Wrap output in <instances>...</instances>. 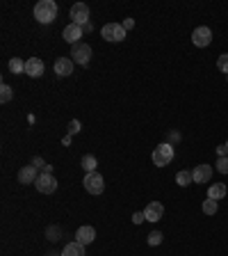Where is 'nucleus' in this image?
<instances>
[{"mask_svg":"<svg viewBox=\"0 0 228 256\" xmlns=\"http://www.w3.org/2000/svg\"><path fill=\"white\" fill-rule=\"evenodd\" d=\"M25 73L30 78L44 76V62L39 60V57H30V60H25Z\"/></svg>","mask_w":228,"mask_h":256,"instance_id":"2eb2a0df","label":"nucleus"},{"mask_svg":"<svg viewBox=\"0 0 228 256\" xmlns=\"http://www.w3.org/2000/svg\"><path fill=\"white\" fill-rule=\"evenodd\" d=\"M132 222H135V224L146 222V218H144V213H135V215H132Z\"/></svg>","mask_w":228,"mask_h":256,"instance_id":"c85d7f7f","label":"nucleus"},{"mask_svg":"<svg viewBox=\"0 0 228 256\" xmlns=\"http://www.w3.org/2000/svg\"><path fill=\"white\" fill-rule=\"evenodd\" d=\"M18 183L21 186H30V183H37V179H39V174H37V167L34 165H25V167H21L18 169Z\"/></svg>","mask_w":228,"mask_h":256,"instance_id":"9d476101","label":"nucleus"},{"mask_svg":"<svg viewBox=\"0 0 228 256\" xmlns=\"http://www.w3.org/2000/svg\"><path fill=\"white\" fill-rule=\"evenodd\" d=\"M192 176H194V183H210L212 179V167L206 163L196 165L194 169H192Z\"/></svg>","mask_w":228,"mask_h":256,"instance_id":"f8f14e48","label":"nucleus"},{"mask_svg":"<svg viewBox=\"0 0 228 256\" xmlns=\"http://www.w3.org/2000/svg\"><path fill=\"white\" fill-rule=\"evenodd\" d=\"M82 32H85V27L76 25V23H69V25L62 30V37H64L66 44H73V46H76V44H80Z\"/></svg>","mask_w":228,"mask_h":256,"instance_id":"1a4fd4ad","label":"nucleus"},{"mask_svg":"<svg viewBox=\"0 0 228 256\" xmlns=\"http://www.w3.org/2000/svg\"><path fill=\"white\" fill-rule=\"evenodd\" d=\"M78 131H80V121H78V119H73V121H71V124H69V137H71V135H76Z\"/></svg>","mask_w":228,"mask_h":256,"instance_id":"bb28decb","label":"nucleus"},{"mask_svg":"<svg viewBox=\"0 0 228 256\" xmlns=\"http://www.w3.org/2000/svg\"><path fill=\"white\" fill-rule=\"evenodd\" d=\"M176 183H178L180 188H187L190 183H194V176H192V172L183 169V172H178V174H176Z\"/></svg>","mask_w":228,"mask_h":256,"instance_id":"a211bd4d","label":"nucleus"},{"mask_svg":"<svg viewBox=\"0 0 228 256\" xmlns=\"http://www.w3.org/2000/svg\"><path fill=\"white\" fill-rule=\"evenodd\" d=\"M101 34H103L105 41L116 44V41H123L125 39V27H123V23H108V25H103Z\"/></svg>","mask_w":228,"mask_h":256,"instance_id":"7ed1b4c3","label":"nucleus"},{"mask_svg":"<svg viewBox=\"0 0 228 256\" xmlns=\"http://www.w3.org/2000/svg\"><path fill=\"white\" fill-rule=\"evenodd\" d=\"M82 183H85V190H87L89 195H103V190H105V181L98 172L85 174V181H82Z\"/></svg>","mask_w":228,"mask_h":256,"instance_id":"20e7f679","label":"nucleus"},{"mask_svg":"<svg viewBox=\"0 0 228 256\" xmlns=\"http://www.w3.org/2000/svg\"><path fill=\"white\" fill-rule=\"evenodd\" d=\"M32 165H34V167H37V169H41V172H44V169H46V167H48V165H46V163H44V158H41V156H37V158H34V160H32Z\"/></svg>","mask_w":228,"mask_h":256,"instance_id":"cd10ccee","label":"nucleus"},{"mask_svg":"<svg viewBox=\"0 0 228 256\" xmlns=\"http://www.w3.org/2000/svg\"><path fill=\"white\" fill-rule=\"evenodd\" d=\"M11 96H14L11 87H9V85H2V87H0V101H2V103H9Z\"/></svg>","mask_w":228,"mask_h":256,"instance_id":"4be33fe9","label":"nucleus"},{"mask_svg":"<svg viewBox=\"0 0 228 256\" xmlns=\"http://www.w3.org/2000/svg\"><path fill=\"white\" fill-rule=\"evenodd\" d=\"M9 71H11V73H25V62L18 60V57L9 60Z\"/></svg>","mask_w":228,"mask_h":256,"instance_id":"aec40b11","label":"nucleus"},{"mask_svg":"<svg viewBox=\"0 0 228 256\" xmlns=\"http://www.w3.org/2000/svg\"><path fill=\"white\" fill-rule=\"evenodd\" d=\"M34 188H37L41 195H53L55 190H57V181H55L53 174H39L37 183H34Z\"/></svg>","mask_w":228,"mask_h":256,"instance_id":"0eeeda50","label":"nucleus"},{"mask_svg":"<svg viewBox=\"0 0 228 256\" xmlns=\"http://www.w3.org/2000/svg\"><path fill=\"white\" fill-rule=\"evenodd\" d=\"M71 60L82 66H87V62L92 60V48H89L87 44H76L73 50H71Z\"/></svg>","mask_w":228,"mask_h":256,"instance_id":"6e6552de","label":"nucleus"},{"mask_svg":"<svg viewBox=\"0 0 228 256\" xmlns=\"http://www.w3.org/2000/svg\"><path fill=\"white\" fill-rule=\"evenodd\" d=\"M217 69L224 71V73H228V53H222L217 60Z\"/></svg>","mask_w":228,"mask_h":256,"instance_id":"5701e85b","label":"nucleus"},{"mask_svg":"<svg viewBox=\"0 0 228 256\" xmlns=\"http://www.w3.org/2000/svg\"><path fill=\"white\" fill-rule=\"evenodd\" d=\"M62 256H85V245H80V243H69V245L62 250Z\"/></svg>","mask_w":228,"mask_h":256,"instance_id":"f3484780","label":"nucleus"},{"mask_svg":"<svg viewBox=\"0 0 228 256\" xmlns=\"http://www.w3.org/2000/svg\"><path fill=\"white\" fill-rule=\"evenodd\" d=\"M123 27H125V32H128V30H132V27H135V21H132V18H125Z\"/></svg>","mask_w":228,"mask_h":256,"instance_id":"c756f323","label":"nucleus"},{"mask_svg":"<svg viewBox=\"0 0 228 256\" xmlns=\"http://www.w3.org/2000/svg\"><path fill=\"white\" fill-rule=\"evenodd\" d=\"M71 18H73L71 23H76L80 27L89 25V7L85 2H76V5L71 7Z\"/></svg>","mask_w":228,"mask_h":256,"instance_id":"423d86ee","label":"nucleus"},{"mask_svg":"<svg viewBox=\"0 0 228 256\" xmlns=\"http://www.w3.org/2000/svg\"><path fill=\"white\" fill-rule=\"evenodd\" d=\"M226 147H228V142H226Z\"/></svg>","mask_w":228,"mask_h":256,"instance_id":"2f4dec72","label":"nucleus"},{"mask_svg":"<svg viewBox=\"0 0 228 256\" xmlns=\"http://www.w3.org/2000/svg\"><path fill=\"white\" fill-rule=\"evenodd\" d=\"M217 153H219V158H222V156H228V147H226V144L217 147Z\"/></svg>","mask_w":228,"mask_h":256,"instance_id":"7c9ffc66","label":"nucleus"},{"mask_svg":"<svg viewBox=\"0 0 228 256\" xmlns=\"http://www.w3.org/2000/svg\"><path fill=\"white\" fill-rule=\"evenodd\" d=\"M34 18L39 23H53L57 18V2L55 0H39L34 5Z\"/></svg>","mask_w":228,"mask_h":256,"instance_id":"f257e3e1","label":"nucleus"},{"mask_svg":"<svg viewBox=\"0 0 228 256\" xmlns=\"http://www.w3.org/2000/svg\"><path fill=\"white\" fill-rule=\"evenodd\" d=\"M94 240H96V229L94 227H80V229L76 231V243H80V245H92Z\"/></svg>","mask_w":228,"mask_h":256,"instance_id":"4468645a","label":"nucleus"},{"mask_svg":"<svg viewBox=\"0 0 228 256\" xmlns=\"http://www.w3.org/2000/svg\"><path fill=\"white\" fill-rule=\"evenodd\" d=\"M96 167H98V163H96V158H94V156H82V169H85L87 174L96 172Z\"/></svg>","mask_w":228,"mask_h":256,"instance_id":"6ab92c4d","label":"nucleus"},{"mask_svg":"<svg viewBox=\"0 0 228 256\" xmlns=\"http://www.w3.org/2000/svg\"><path fill=\"white\" fill-rule=\"evenodd\" d=\"M217 211H219V204L215 202V199H206V202H203V213H206V215H215Z\"/></svg>","mask_w":228,"mask_h":256,"instance_id":"412c9836","label":"nucleus"},{"mask_svg":"<svg viewBox=\"0 0 228 256\" xmlns=\"http://www.w3.org/2000/svg\"><path fill=\"white\" fill-rule=\"evenodd\" d=\"M160 243H162V234H160V231H151V234H148V245H160Z\"/></svg>","mask_w":228,"mask_h":256,"instance_id":"b1692460","label":"nucleus"},{"mask_svg":"<svg viewBox=\"0 0 228 256\" xmlns=\"http://www.w3.org/2000/svg\"><path fill=\"white\" fill-rule=\"evenodd\" d=\"M171 160H174V147H171L169 142L155 147V151H153V165H158V167H167Z\"/></svg>","mask_w":228,"mask_h":256,"instance_id":"f03ea898","label":"nucleus"},{"mask_svg":"<svg viewBox=\"0 0 228 256\" xmlns=\"http://www.w3.org/2000/svg\"><path fill=\"white\" fill-rule=\"evenodd\" d=\"M53 69H55V73H57L60 78H66V76L73 73V60H71V57H57Z\"/></svg>","mask_w":228,"mask_h":256,"instance_id":"ddd939ff","label":"nucleus"},{"mask_svg":"<svg viewBox=\"0 0 228 256\" xmlns=\"http://www.w3.org/2000/svg\"><path fill=\"white\" fill-rule=\"evenodd\" d=\"M46 236H48V240H60V236H62L60 227H48V231H46Z\"/></svg>","mask_w":228,"mask_h":256,"instance_id":"a878e982","label":"nucleus"},{"mask_svg":"<svg viewBox=\"0 0 228 256\" xmlns=\"http://www.w3.org/2000/svg\"><path fill=\"white\" fill-rule=\"evenodd\" d=\"M226 186L224 183H212L210 188H208V199H215V202H219V199H224L226 197Z\"/></svg>","mask_w":228,"mask_h":256,"instance_id":"dca6fc26","label":"nucleus"},{"mask_svg":"<svg viewBox=\"0 0 228 256\" xmlns=\"http://www.w3.org/2000/svg\"><path fill=\"white\" fill-rule=\"evenodd\" d=\"M217 172H222V174H228V156H222V158L217 160Z\"/></svg>","mask_w":228,"mask_h":256,"instance_id":"393cba45","label":"nucleus"},{"mask_svg":"<svg viewBox=\"0 0 228 256\" xmlns=\"http://www.w3.org/2000/svg\"><path fill=\"white\" fill-rule=\"evenodd\" d=\"M210 41H212V30L208 25H199L192 32V44L196 48H206V46H210Z\"/></svg>","mask_w":228,"mask_h":256,"instance_id":"39448f33","label":"nucleus"},{"mask_svg":"<svg viewBox=\"0 0 228 256\" xmlns=\"http://www.w3.org/2000/svg\"><path fill=\"white\" fill-rule=\"evenodd\" d=\"M164 215V206L160 202H151L146 208H144V218H146V222H160Z\"/></svg>","mask_w":228,"mask_h":256,"instance_id":"9b49d317","label":"nucleus"}]
</instances>
